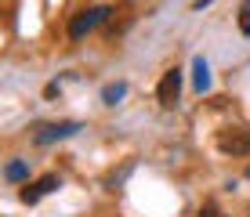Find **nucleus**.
<instances>
[{
    "label": "nucleus",
    "instance_id": "0eeeda50",
    "mask_svg": "<svg viewBox=\"0 0 250 217\" xmlns=\"http://www.w3.org/2000/svg\"><path fill=\"white\" fill-rule=\"evenodd\" d=\"M124 94H127V83H109L105 91H102V101H105V105H116Z\"/></svg>",
    "mask_w": 250,
    "mask_h": 217
},
{
    "label": "nucleus",
    "instance_id": "20e7f679",
    "mask_svg": "<svg viewBox=\"0 0 250 217\" xmlns=\"http://www.w3.org/2000/svg\"><path fill=\"white\" fill-rule=\"evenodd\" d=\"M76 130H80V123H73V119L69 123H51L37 134V145H51V141H62V138H73Z\"/></svg>",
    "mask_w": 250,
    "mask_h": 217
},
{
    "label": "nucleus",
    "instance_id": "39448f33",
    "mask_svg": "<svg viewBox=\"0 0 250 217\" xmlns=\"http://www.w3.org/2000/svg\"><path fill=\"white\" fill-rule=\"evenodd\" d=\"M55 188H58V174H47V178H40L37 185H25V192H22V203H37L40 196L55 192Z\"/></svg>",
    "mask_w": 250,
    "mask_h": 217
},
{
    "label": "nucleus",
    "instance_id": "6e6552de",
    "mask_svg": "<svg viewBox=\"0 0 250 217\" xmlns=\"http://www.w3.org/2000/svg\"><path fill=\"white\" fill-rule=\"evenodd\" d=\"M239 33H243V37H250V0H243V4H239Z\"/></svg>",
    "mask_w": 250,
    "mask_h": 217
},
{
    "label": "nucleus",
    "instance_id": "423d86ee",
    "mask_svg": "<svg viewBox=\"0 0 250 217\" xmlns=\"http://www.w3.org/2000/svg\"><path fill=\"white\" fill-rule=\"evenodd\" d=\"M192 87H196L200 94L210 91V65H207V58H203V55H196V58H192Z\"/></svg>",
    "mask_w": 250,
    "mask_h": 217
},
{
    "label": "nucleus",
    "instance_id": "f257e3e1",
    "mask_svg": "<svg viewBox=\"0 0 250 217\" xmlns=\"http://www.w3.org/2000/svg\"><path fill=\"white\" fill-rule=\"evenodd\" d=\"M218 149L225 156H250V130L243 127H225L218 134Z\"/></svg>",
    "mask_w": 250,
    "mask_h": 217
},
{
    "label": "nucleus",
    "instance_id": "7ed1b4c3",
    "mask_svg": "<svg viewBox=\"0 0 250 217\" xmlns=\"http://www.w3.org/2000/svg\"><path fill=\"white\" fill-rule=\"evenodd\" d=\"M109 19V7H91V11H80L73 22H69V37L73 40H80L83 33H91L98 22H105Z\"/></svg>",
    "mask_w": 250,
    "mask_h": 217
},
{
    "label": "nucleus",
    "instance_id": "1a4fd4ad",
    "mask_svg": "<svg viewBox=\"0 0 250 217\" xmlns=\"http://www.w3.org/2000/svg\"><path fill=\"white\" fill-rule=\"evenodd\" d=\"M4 178H7V181H25V163H7Z\"/></svg>",
    "mask_w": 250,
    "mask_h": 217
},
{
    "label": "nucleus",
    "instance_id": "9d476101",
    "mask_svg": "<svg viewBox=\"0 0 250 217\" xmlns=\"http://www.w3.org/2000/svg\"><path fill=\"white\" fill-rule=\"evenodd\" d=\"M200 217H221V214L214 210V206H203V210H200Z\"/></svg>",
    "mask_w": 250,
    "mask_h": 217
},
{
    "label": "nucleus",
    "instance_id": "f8f14e48",
    "mask_svg": "<svg viewBox=\"0 0 250 217\" xmlns=\"http://www.w3.org/2000/svg\"><path fill=\"white\" fill-rule=\"evenodd\" d=\"M247 178H250V167H247Z\"/></svg>",
    "mask_w": 250,
    "mask_h": 217
},
{
    "label": "nucleus",
    "instance_id": "9b49d317",
    "mask_svg": "<svg viewBox=\"0 0 250 217\" xmlns=\"http://www.w3.org/2000/svg\"><path fill=\"white\" fill-rule=\"evenodd\" d=\"M207 4H214V0H196V4H192V7H196V11H203V7H207Z\"/></svg>",
    "mask_w": 250,
    "mask_h": 217
},
{
    "label": "nucleus",
    "instance_id": "f03ea898",
    "mask_svg": "<svg viewBox=\"0 0 250 217\" xmlns=\"http://www.w3.org/2000/svg\"><path fill=\"white\" fill-rule=\"evenodd\" d=\"M178 98H182V73H178V69H167L163 80H160V87H156V101L163 109H174Z\"/></svg>",
    "mask_w": 250,
    "mask_h": 217
}]
</instances>
